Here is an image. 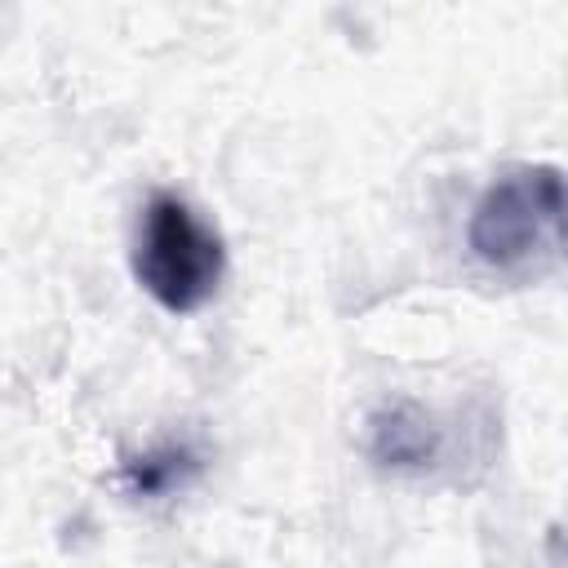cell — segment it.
<instances>
[{"label": "cell", "instance_id": "4", "mask_svg": "<svg viewBox=\"0 0 568 568\" xmlns=\"http://www.w3.org/2000/svg\"><path fill=\"white\" fill-rule=\"evenodd\" d=\"M191 470H195L191 448H186V444H164V448H155V453L133 457V462L124 466V479H129L133 493L151 497V493H164V488L182 484Z\"/></svg>", "mask_w": 568, "mask_h": 568}, {"label": "cell", "instance_id": "1", "mask_svg": "<svg viewBox=\"0 0 568 568\" xmlns=\"http://www.w3.org/2000/svg\"><path fill=\"white\" fill-rule=\"evenodd\" d=\"M138 284L173 315L209 306L226 275V244L213 222H204L182 195L155 191L138 217L133 235Z\"/></svg>", "mask_w": 568, "mask_h": 568}, {"label": "cell", "instance_id": "3", "mask_svg": "<svg viewBox=\"0 0 568 568\" xmlns=\"http://www.w3.org/2000/svg\"><path fill=\"white\" fill-rule=\"evenodd\" d=\"M368 448H373V457L382 466H426L439 453V430H435V422L417 404L395 399V404L373 413Z\"/></svg>", "mask_w": 568, "mask_h": 568}, {"label": "cell", "instance_id": "2", "mask_svg": "<svg viewBox=\"0 0 568 568\" xmlns=\"http://www.w3.org/2000/svg\"><path fill=\"white\" fill-rule=\"evenodd\" d=\"M564 226V173L555 164H515L470 209L466 240L479 262L519 271L537 253L559 248Z\"/></svg>", "mask_w": 568, "mask_h": 568}]
</instances>
